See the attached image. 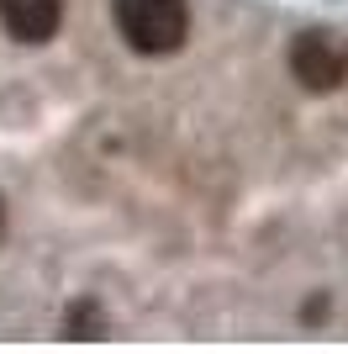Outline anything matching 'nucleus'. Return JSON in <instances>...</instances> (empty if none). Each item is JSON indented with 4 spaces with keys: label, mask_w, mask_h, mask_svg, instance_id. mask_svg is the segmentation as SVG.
Returning <instances> with one entry per match:
<instances>
[{
    "label": "nucleus",
    "mask_w": 348,
    "mask_h": 354,
    "mask_svg": "<svg viewBox=\"0 0 348 354\" xmlns=\"http://www.w3.org/2000/svg\"><path fill=\"white\" fill-rule=\"evenodd\" d=\"M116 32L132 53L169 59L190 43V0H111Z\"/></svg>",
    "instance_id": "f257e3e1"
},
{
    "label": "nucleus",
    "mask_w": 348,
    "mask_h": 354,
    "mask_svg": "<svg viewBox=\"0 0 348 354\" xmlns=\"http://www.w3.org/2000/svg\"><path fill=\"white\" fill-rule=\"evenodd\" d=\"M290 80L301 90H338L348 80V43L338 32H301L290 43Z\"/></svg>",
    "instance_id": "f03ea898"
},
{
    "label": "nucleus",
    "mask_w": 348,
    "mask_h": 354,
    "mask_svg": "<svg viewBox=\"0 0 348 354\" xmlns=\"http://www.w3.org/2000/svg\"><path fill=\"white\" fill-rule=\"evenodd\" d=\"M0 27L16 43H48L64 27V0H0Z\"/></svg>",
    "instance_id": "7ed1b4c3"
},
{
    "label": "nucleus",
    "mask_w": 348,
    "mask_h": 354,
    "mask_svg": "<svg viewBox=\"0 0 348 354\" xmlns=\"http://www.w3.org/2000/svg\"><path fill=\"white\" fill-rule=\"evenodd\" d=\"M69 333H74V339H101V317H95L90 301H79V307L69 312Z\"/></svg>",
    "instance_id": "20e7f679"
},
{
    "label": "nucleus",
    "mask_w": 348,
    "mask_h": 354,
    "mask_svg": "<svg viewBox=\"0 0 348 354\" xmlns=\"http://www.w3.org/2000/svg\"><path fill=\"white\" fill-rule=\"evenodd\" d=\"M6 222H11V217H6V201H0V238H6Z\"/></svg>",
    "instance_id": "39448f33"
}]
</instances>
